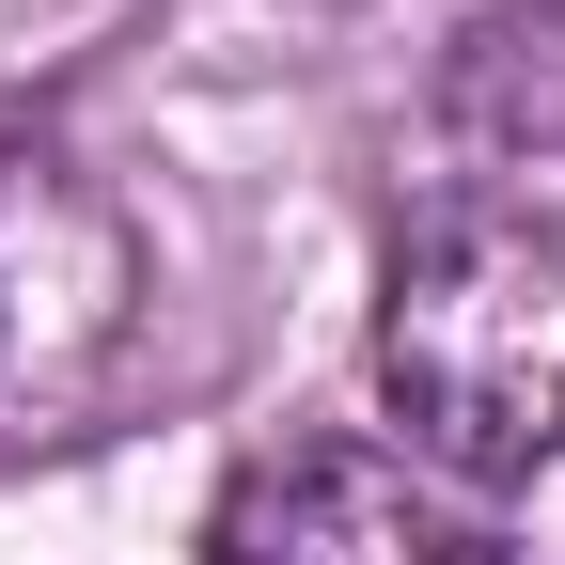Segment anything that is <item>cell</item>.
<instances>
[{
  "label": "cell",
  "mask_w": 565,
  "mask_h": 565,
  "mask_svg": "<svg viewBox=\"0 0 565 565\" xmlns=\"http://www.w3.org/2000/svg\"><path fill=\"white\" fill-rule=\"evenodd\" d=\"M440 550L456 534L424 519L408 456L393 440H345V424L236 456V487L204 503V565H440Z\"/></svg>",
  "instance_id": "cell-2"
},
{
  "label": "cell",
  "mask_w": 565,
  "mask_h": 565,
  "mask_svg": "<svg viewBox=\"0 0 565 565\" xmlns=\"http://www.w3.org/2000/svg\"><path fill=\"white\" fill-rule=\"evenodd\" d=\"M377 393L408 456L519 487L565 456V236L534 204H440L377 282Z\"/></svg>",
  "instance_id": "cell-1"
},
{
  "label": "cell",
  "mask_w": 565,
  "mask_h": 565,
  "mask_svg": "<svg viewBox=\"0 0 565 565\" xmlns=\"http://www.w3.org/2000/svg\"><path fill=\"white\" fill-rule=\"evenodd\" d=\"M440 565H565V550H519V534H456Z\"/></svg>",
  "instance_id": "cell-3"
}]
</instances>
